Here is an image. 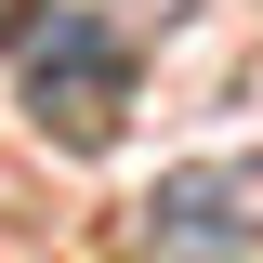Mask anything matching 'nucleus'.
<instances>
[{
  "instance_id": "1",
  "label": "nucleus",
  "mask_w": 263,
  "mask_h": 263,
  "mask_svg": "<svg viewBox=\"0 0 263 263\" xmlns=\"http://www.w3.org/2000/svg\"><path fill=\"white\" fill-rule=\"evenodd\" d=\"M27 53V105H40V132L53 145H119V105H132V66H119V40L92 27V13H53V27H27L13 40Z\"/></svg>"
},
{
  "instance_id": "2",
  "label": "nucleus",
  "mask_w": 263,
  "mask_h": 263,
  "mask_svg": "<svg viewBox=\"0 0 263 263\" xmlns=\"http://www.w3.org/2000/svg\"><path fill=\"white\" fill-rule=\"evenodd\" d=\"M0 27H13V0H0ZM13 40H27V27H13Z\"/></svg>"
}]
</instances>
